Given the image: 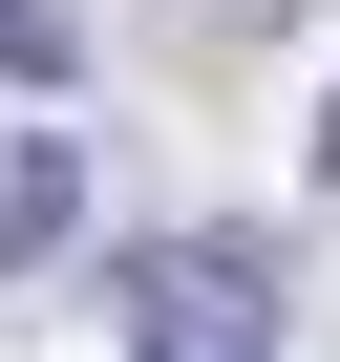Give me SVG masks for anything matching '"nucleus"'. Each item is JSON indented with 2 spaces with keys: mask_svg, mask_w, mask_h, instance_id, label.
Instances as JSON below:
<instances>
[{
  "mask_svg": "<svg viewBox=\"0 0 340 362\" xmlns=\"http://www.w3.org/2000/svg\"><path fill=\"white\" fill-rule=\"evenodd\" d=\"M85 298H107V341H128V362H277V341H298L277 235H128Z\"/></svg>",
  "mask_w": 340,
  "mask_h": 362,
  "instance_id": "1",
  "label": "nucleus"
},
{
  "mask_svg": "<svg viewBox=\"0 0 340 362\" xmlns=\"http://www.w3.org/2000/svg\"><path fill=\"white\" fill-rule=\"evenodd\" d=\"M319 0H149V43H192V64H234V43H298Z\"/></svg>",
  "mask_w": 340,
  "mask_h": 362,
  "instance_id": "3",
  "label": "nucleus"
},
{
  "mask_svg": "<svg viewBox=\"0 0 340 362\" xmlns=\"http://www.w3.org/2000/svg\"><path fill=\"white\" fill-rule=\"evenodd\" d=\"M85 235V128H22V149H0V277H43Z\"/></svg>",
  "mask_w": 340,
  "mask_h": 362,
  "instance_id": "2",
  "label": "nucleus"
},
{
  "mask_svg": "<svg viewBox=\"0 0 340 362\" xmlns=\"http://www.w3.org/2000/svg\"><path fill=\"white\" fill-rule=\"evenodd\" d=\"M0 64H22V86H64V0H0Z\"/></svg>",
  "mask_w": 340,
  "mask_h": 362,
  "instance_id": "4",
  "label": "nucleus"
},
{
  "mask_svg": "<svg viewBox=\"0 0 340 362\" xmlns=\"http://www.w3.org/2000/svg\"><path fill=\"white\" fill-rule=\"evenodd\" d=\"M319 192H340V86H319Z\"/></svg>",
  "mask_w": 340,
  "mask_h": 362,
  "instance_id": "5",
  "label": "nucleus"
}]
</instances>
